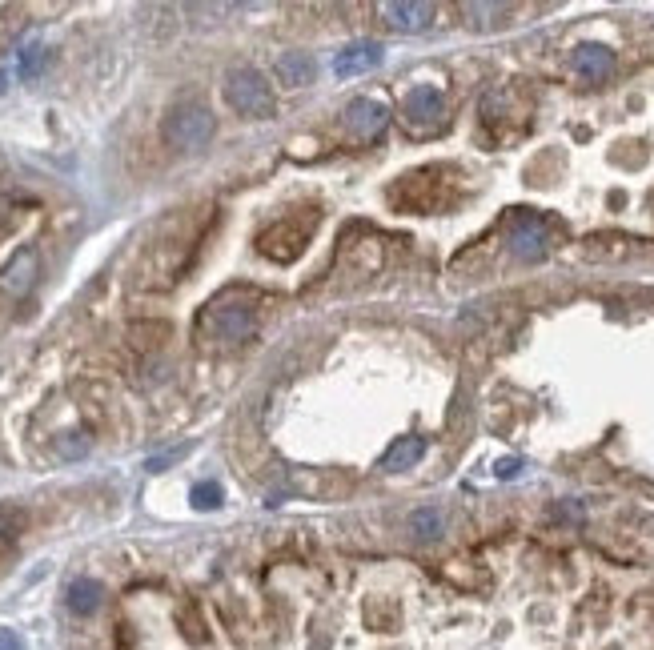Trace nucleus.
Instances as JSON below:
<instances>
[{
    "label": "nucleus",
    "instance_id": "nucleus-1",
    "mask_svg": "<svg viewBox=\"0 0 654 650\" xmlns=\"http://www.w3.org/2000/svg\"><path fill=\"white\" fill-rule=\"evenodd\" d=\"M253 330H257V309L241 293H221L217 301L205 305L197 321V334L209 346H241L253 338Z\"/></svg>",
    "mask_w": 654,
    "mask_h": 650
},
{
    "label": "nucleus",
    "instance_id": "nucleus-2",
    "mask_svg": "<svg viewBox=\"0 0 654 650\" xmlns=\"http://www.w3.org/2000/svg\"><path fill=\"white\" fill-rule=\"evenodd\" d=\"M213 129H217V125H213V113H209L205 105H197V101L173 105L169 117H165V125H161L165 141H169L173 149H181V153L205 149V145L213 141Z\"/></svg>",
    "mask_w": 654,
    "mask_h": 650
},
{
    "label": "nucleus",
    "instance_id": "nucleus-3",
    "mask_svg": "<svg viewBox=\"0 0 654 650\" xmlns=\"http://www.w3.org/2000/svg\"><path fill=\"white\" fill-rule=\"evenodd\" d=\"M225 101L233 113L241 117H253V121H265L273 117V93L265 85V77L257 69H229L225 73Z\"/></svg>",
    "mask_w": 654,
    "mask_h": 650
},
{
    "label": "nucleus",
    "instance_id": "nucleus-4",
    "mask_svg": "<svg viewBox=\"0 0 654 650\" xmlns=\"http://www.w3.org/2000/svg\"><path fill=\"white\" fill-rule=\"evenodd\" d=\"M402 121L410 125V133H434L446 125V101L434 85H414L402 97Z\"/></svg>",
    "mask_w": 654,
    "mask_h": 650
},
{
    "label": "nucleus",
    "instance_id": "nucleus-5",
    "mask_svg": "<svg viewBox=\"0 0 654 650\" xmlns=\"http://www.w3.org/2000/svg\"><path fill=\"white\" fill-rule=\"evenodd\" d=\"M342 125H346V133L354 141H374L390 125V109L382 101H374V97H354L346 105V113H342Z\"/></svg>",
    "mask_w": 654,
    "mask_h": 650
},
{
    "label": "nucleus",
    "instance_id": "nucleus-6",
    "mask_svg": "<svg viewBox=\"0 0 654 650\" xmlns=\"http://www.w3.org/2000/svg\"><path fill=\"white\" fill-rule=\"evenodd\" d=\"M510 253L518 257V261H542L546 253H550V233H546V225L538 221V217H518L514 221V229H510Z\"/></svg>",
    "mask_w": 654,
    "mask_h": 650
},
{
    "label": "nucleus",
    "instance_id": "nucleus-7",
    "mask_svg": "<svg viewBox=\"0 0 654 650\" xmlns=\"http://www.w3.org/2000/svg\"><path fill=\"white\" fill-rule=\"evenodd\" d=\"M37 277H41V257H37V249H21V253H13V261L0 269V293H9V297H25L33 285H37Z\"/></svg>",
    "mask_w": 654,
    "mask_h": 650
},
{
    "label": "nucleus",
    "instance_id": "nucleus-8",
    "mask_svg": "<svg viewBox=\"0 0 654 650\" xmlns=\"http://www.w3.org/2000/svg\"><path fill=\"white\" fill-rule=\"evenodd\" d=\"M382 21L398 33H426L434 25V5H418V0H386V5H378Z\"/></svg>",
    "mask_w": 654,
    "mask_h": 650
},
{
    "label": "nucleus",
    "instance_id": "nucleus-9",
    "mask_svg": "<svg viewBox=\"0 0 654 650\" xmlns=\"http://www.w3.org/2000/svg\"><path fill=\"white\" fill-rule=\"evenodd\" d=\"M382 57H386V49H382L378 41H354V45H346V49L334 57V73H338V77H362V73L378 69Z\"/></svg>",
    "mask_w": 654,
    "mask_h": 650
},
{
    "label": "nucleus",
    "instance_id": "nucleus-10",
    "mask_svg": "<svg viewBox=\"0 0 654 650\" xmlns=\"http://www.w3.org/2000/svg\"><path fill=\"white\" fill-rule=\"evenodd\" d=\"M570 69L582 77V81H606L614 73V53L606 45H578L570 53Z\"/></svg>",
    "mask_w": 654,
    "mask_h": 650
},
{
    "label": "nucleus",
    "instance_id": "nucleus-11",
    "mask_svg": "<svg viewBox=\"0 0 654 650\" xmlns=\"http://www.w3.org/2000/svg\"><path fill=\"white\" fill-rule=\"evenodd\" d=\"M273 77H277L285 89H305V85H313L317 65H313L309 53H281L277 65H273Z\"/></svg>",
    "mask_w": 654,
    "mask_h": 650
},
{
    "label": "nucleus",
    "instance_id": "nucleus-12",
    "mask_svg": "<svg viewBox=\"0 0 654 650\" xmlns=\"http://www.w3.org/2000/svg\"><path fill=\"white\" fill-rule=\"evenodd\" d=\"M426 458V438H418V434H410V438H398L390 450H386V458H382V470H414L418 462Z\"/></svg>",
    "mask_w": 654,
    "mask_h": 650
},
{
    "label": "nucleus",
    "instance_id": "nucleus-13",
    "mask_svg": "<svg viewBox=\"0 0 654 650\" xmlns=\"http://www.w3.org/2000/svg\"><path fill=\"white\" fill-rule=\"evenodd\" d=\"M65 602L73 614H97V606L105 602V586L97 578H73L65 590Z\"/></svg>",
    "mask_w": 654,
    "mask_h": 650
},
{
    "label": "nucleus",
    "instance_id": "nucleus-14",
    "mask_svg": "<svg viewBox=\"0 0 654 650\" xmlns=\"http://www.w3.org/2000/svg\"><path fill=\"white\" fill-rule=\"evenodd\" d=\"M406 526H410V534H414L418 542H438V538L446 534V514H442L438 506H418V510L406 518Z\"/></svg>",
    "mask_w": 654,
    "mask_h": 650
},
{
    "label": "nucleus",
    "instance_id": "nucleus-15",
    "mask_svg": "<svg viewBox=\"0 0 654 650\" xmlns=\"http://www.w3.org/2000/svg\"><path fill=\"white\" fill-rule=\"evenodd\" d=\"M25 530V510L17 506H0V546H9Z\"/></svg>",
    "mask_w": 654,
    "mask_h": 650
},
{
    "label": "nucleus",
    "instance_id": "nucleus-16",
    "mask_svg": "<svg viewBox=\"0 0 654 650\" xmlns=\"http://www.w3.org/2000/svg\"><path fill=\"white\" fill-rule=\"evenodd\" d=\"M189 498H193L197 510H217V506H221V486H217V482H201V486H193Z\"/></svg>",
    "mask_w": 654,
    "mask_h": 650
},
{
    "label": "nucleus",
    "instance_id": "nucleus-17",
    "mask_svg": "<svg viewBox=\"0 0 654 650\" xmlns=\"http://www.w3.org/2000/svg\"><path fill=\"white\" fill-rule=\"evenodd\" d=\"M462 13H466V17H474V21H470L474 29H486L490 21H482V17H506L510 9H502V5H462Z\"/></svg>",
    "mask_w": 654,
    "mask_h": 650
},
{
    "label": "nucleus",
    "instance_id": "nucleus-18",
    "mask_svg": "<svg viewBox=\"0 0 654 650\" xmlns=\"http://www.w3.org/2000/svg\"><path fill=\"white\" fill-rule=\"evenodd\" d=\"M41 61H45V49H25L21 53V77H37Z\"/></svg>",
    "mask_w": 654,
    "mask_h": 650
},
{
    "label": "nucleus",
    "instance_id": "nucleus-19",
    "mask_svg": "<svg viewBox=\"0 0 654 650\" xmlns=\"http://www.w3.org/2000/svg\"><path fill=\"white\" fill-rule=\"evenodd\" d=\"M77 434H65L61 442H57V450H61V458H81V454H89V442L81 438V442H73Z\"/></svg>",
    "mask_w": 654,
    "mask_h": 650
},
{
    "label": "nucleus",
    "instance_id": "nucleus-20",
    "mask_svg": "<svg viewBox=\"0 0 654 650\" xmlns=\"http://www.w3.org/2000/svg\"><path fill=\"white\" fill-rule=\"evenodd\" d=\"M522 470V462L518 458H506V462H498V478H514Z\"/></svg>",
    "mask_w": 654,
    "mask_h": 650
},
{
    "label": "nucleus",
    "instance_id": "nucleus-21",
    "mask_svg": "<svg viewBox=\"0 0 654 650\" xmlns=\"http://www.w3.org/2000/svg\"><path fill=\"white\" fill-rule=\"evenodd\" d=\"M0 650H21V638L13 630H0Z\"/></svg>",
    "mask_w": 654,
    "mask_h": 650
},
{
    "label": "nucleus",
    "instance_id": "nucleus-22",
    "mask_svg": "<svg viewBox=\"0 0 654 650\" xmlns=\"http://www.w3.org/2000/svg\"><path fill=\"white\" fill-rule=\"evenodd\" d=\"M554 514H558V518H570V522H578V518H582V510H578V506H558Z\"/></svg>",
    "mask_w": 654,
    "mask_h": 650
},
{
    "label": "nucleus",
    "instance_id": "nucleus-23",
    "mask_svg": "<svg viewBox=\"0 0 654 650\" xmlns=\"http://www.w3.org/2000/svg\"><path fill=\"white\" fill-rule=\"evenodd\" d=\"M0 89H5V77H0Z\"/></svg>",
    "mask_w": 654,
    "mask_h": 650
}]
</instances>
